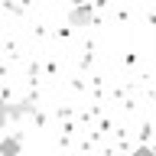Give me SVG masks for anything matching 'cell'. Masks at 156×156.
Returning a JSON list of instances; mask_svg holds the SVG:
<instances>
[{"mask_svg":"<svg viewBox=\"0 0 156 156\" xmlns=\"http://www.w3.org/2000/svg\"><path fill=\"white\" fill-rule=\"evenodd\" d=\"M20 153H23V136L20 133L0 136V156H20Z\"/></svg>","mask_w":156,"mask_h":156,"instance_id":"cell-2","label":"cell"},{"mask_svg":"<svg viewBox=\"0 0 156 156\" xmlns=\"http://www.w3.org/2000/svg\"><path fill=\"white\" fill-rule=\"evenodd\" d=\"M133 156H156V150H153V146H136Z\"/></svg>","mask_w":156,"mask_h":156,"instance_id":"cell-5","label":"cell"},{"mask_svg":"<svg viewBox=\"0 0 156 156\" xmlns=\"http://www.w3.org/2000/svg\"><path fill=\"white\" fill-rule=\"evenodd\" d=\"M153 101H156V91H153Z\"/></svg>","mask_w":156,"mask_h":156,"instance_id":"cell-7","label":"cell"},{"mask_svg":"<svg viewBox=\"0 0 156 156\" xmlns=\"http://www.w3.org/2000/svg\"><path fill=\"white\" fill-rule=\"evenodd\" d=\"M10 124V104H7V98L0 94V130Z\"/></svg>","mask_w":156,"mask_h":156,"instance_id":"cell-4","label":"cell"},{"mask_svg":"<svg viewBox=\"0 0 156 156\" xmlns=\"http://www.w3.org/2000/svg\"><path fill=\"white\" fill-rule=\"evenodd\" d=\"M94 23V10H91V3H75V7L68 10V26L72 29H85Z\"/></svg>","mask_w":156,"mask_h":156,"instance_id":"cell-1","label":"cell"},{"mask_svg":"<svg viewBox=\"0 0 156 156\" xmlns=\"http://www.w3.org/2000/svg\"><path fill=\"white\" fill-rule=\"evenodd\" d=\"M75 3H88V0H75Z\"/></svg>","mask_w":156,"mask_h":156,"instance_id":"cell-6","label":"cell"},{"mask_svg":"<svg viewBox=\"0 0 156 156\" xmlns=\"http://www.w3.org/2000/svg\"><path fill=\"white\" fill-rule=\"evenodd\" d=\"M29 114H36L33 98H23L20 104H10V120H20V117H29Z\"/></svg>","mask_w":156,"mask_h":156,"instance_id":"cell-3","label":"cell"}]
</instances>
